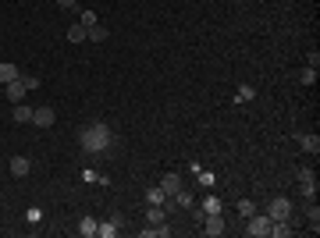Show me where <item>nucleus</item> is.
I'll return each instance as SVG.
<instances>
[{"mask_svg":"<svg viewBox=\"0 0 320 238\" xmlns=\"http://www.w3.org/2000/svg\"><path fill=\"white\" fill-rule=\"evenodd\" d=\"M299 192H303V196H317V178H310V181H299Z\"/></svg>","mask_w":320,"mask_h":238,"instance_id":"20","label":"nucleus"},{"mask_svg":"<svg viewBox=\"0 0 320 238\" xmlns=\"http://www.w3.org/2000/svg\"><path fill=\"white\" fill-rule=\"evenodd\" d=\"M239 213H242V217H253V213H256L253 199H239Z\"/></svg>","mask_w":320,"mask_h":238,"instance_id":"21","label":"nucleus"},{"mask_svg":"<svg viewBox=\"0 0 320 238\" xmlns=\"http://www.w3.org/2000/svg\"><path fill=\"white\" fill-rule=\"evenodd\" d=\"M146 203H150V206H164V203H167V196H164V188H150V192H146Z\"/></svg>","mask_w":320,"mask_h":238,"instance_id":"11","label":"nucleus"},{"mask_svg":"<svg viewBox=\"0 0 320 238\" xmlns=\"http://www.w3.org/2000/svg\"><path fill=\"white\" fill-rule=\"evenodd\" d=\"M160 188H164V196H167V199H174V192L181 188V178H178L174 171H167V174L160 178Z\"/></svg>","mask_w":320,"mask_h":238,"instance_id":"4","label":"nucleus"},{"mask_svg":"<svg viewBox=\"0 0 320 238\" xmlns=\"http://www.w3.org/2000/svg\"><path fill=\"white\" fill-rule=\"evenodd\" d=\"M79 235H96V221L93 217H82L79 221Z\"/></svg>","mask_w":320,"mask_h":238,"instance_id":"18","label":"nucleus"},{"mask_svg":"<svg viewBox=\"0 0 320 238\" xmlns=\"http://www.w3.org/2000/svg\"><path fill=\"white\" fill-rule=\"evenodd\" d=\"M203 213H221V199L217 196H207L203 199Z\"/></svg>","mask_w":320,"mask_h":238,"instance_id":"17","label":"nucleus"},{"mask_svg":"<svg viewBox=\"0 0 320 238\" xmlns=\"http://www.w3.org/2000/svg\"><path fill=\"white\" fill-rule=\"evenodd\" d=\"M299 146H303L306 153H317V150H320V139H317V135H299Z\"/></svg>","mask_w":320,"mask_h":238,"instance_id":"14","label":"nucleus"},{"mask_svg":"<svg viewBox=\"0 0 320 238\" xmlns=\"http://www.w3.org/2000/svg\"><path fill=\"white\" fill-rule=\"evenodd\" d=\"M96 235H103V238L118 235V224H114V221H107V224H96Z\"/></svg>","mask_w":320,"mask_h":238,"instance_id":"19","label":"nucleus"},{"mask_svg":"<svg viewBox=\"0 0 320 238\" xmlns=\"http://www.w3.org/2000/svg\"><path fill=\"white\" fill-rule=\"evenodd\" d=\"M11 174L14 178H25L29 174V157H11Z\"/></svg>","mask_w":320,"mask_h":238,"instance_id":"8","label":"nucleus"},{"mask_svg":"<svg viewBox=\"0 0 320 238\" xmlns=\"http://www.w3.org/2000/svg\"><path fill=\"white\" fill-rule=\"evenodd\" d=\"M57 4H61V7H75V0H57Z\"/></svg>","mask_w":320,"mask_h":238,"instance_id":"25","label":"nucleus"},{"mask_svg":"<svg viewBox=\"0 0 320 238\" xmlns=\"http://www.w3.org/2000/svg\"><path fill=\"white\" fill-rule=\"evenodd\" d=\"M82 25H85V29L96 25V14H93V11H82Z\"/></svg>","mask_w":320,"mask_h":238,"instance_id":"24","label":"nucleus"},{"mask_svg":"<svg viewBox=\"0 0 320 238\" xmlns=\"http://www.w3.org/2000/svg\"><path fill=\"white\" fill-rule=\"evenodd\" d=\"M288 213H292V203H288L285 196L270 199V210H267V217H270V221H288Z\"/></svg>","mask_w":320,"mask_h":238,"instance_id":"3","label":"nucleus"},{"mask_svg":"<svg viewBox=\"0 0 320 238\" xmlns=\"http://www.w3.org/2000/svg\"><path fill=\"white\" fill-rule=\"evenodd\" d=\"M174 199H178V206H189V210H192V203H196V196H192V192H189L185 185H181V188L174 192Z\"/></svg>","mask_w":320,"mask_h":238,"instance_id":"13","label":"nucleus"},{"mask_svg":"<svg viewBox=\"0 0 320 238\" xmlns=\"http://www.w3.org/2000/svg\"><path fill=\"white\" fill-rule=\"evenodd\" d=\"M85 39H93V43H103V39H107V29L96 21V25H89V29H85Z\"/></svg>","mask_w":320,"mask_h":238,"instance_id":"10","label":"nucleus"},{"mask_svg":"<svg viewBox=\"0 0 320 238\" xmlns=\"http://www.w3.org/2000/svg\"><path fill=\"white\" fill-rule=\"evenodd\" d=\"M245 235L249 238H263V235H270V217L263 213H253V217H245Z\"/></svg>","mask_w":320,"mask_h":238,"instance_id":"2","label":"nucleus"},{"mask_svg":"<svg viewBox=\"0 0 320 238\" xmlns=\"http://www.w3.org/2000/svg\"><path fill=\"white\" fill-rule=\"evenodd\" d=\"M110 142H114V135H110V128H107L103 121H93V125L82 128V146H85V153H107Z\"/></svg>","mask_w":320,"mask_h":238,"instance_id":"1","label":"nucleus"},{"mask_svg":"<svg viewBox=\"0 0 320 238\" xmlns=\"http://www.w3.org/2000/svg\"><path fill=\"white\" fill-rule=\"evenodd\" d=\"M68 39H72V43H85V25H72V29H68Z\"/></svg>","mask_w":320,"mask_h":238,"instance_id":"16","label":"nucleus"},{"mask_svg":"<svg viewBox=\"0 0 320 238\" xmlns=\"http://www.w3.org/2000/svg\"><path fill=\"white\" fill-rule=\"evenodd\" d=\"M203 224H207V235H224V217H221V213H207V217H203Z\"/></svg>","mask_w":320,"mask_h":238,"instance_id":"6","label":"nucleus"},{"mask_svg":"<svg viewBox=\"0 0 320 238\" xmlns=\"http://www.w3.org/2000/svg\"><path fill=\"white\" fill-rule=\"evenodd\" d=\"M143 235H146V238H171V228H167V224H157V228H143Z\"/></svg>","mask_w":320,"mask_h":238,"instance_id":"15","label":"nucleus"},{"mask_svg":"<svg viewBox=\"0 0 320 238\" xmlns=\"http://www.w3.org/2000/svg\"><path fill=\"white\" fill-rule=\"evenodd\" d=\"M150 224H164V210L160 206H150Z\"/></svg>","mask_w":320,"mask_h":238,"instance_id":"23","label":"nucleus"},{"mask_svg":"<svg viewBox=\"0 0 320 238\" xmlns=\"http://www.w3.org/2000/svg\"><path fill=\"white\" fill-rule=\"evenodd\" d=\"M11 117H14L18 125H25V121H32V110H29L25 103H14V114H11Z\"/></svg>","mask_w":320,"mask_h":238,"instance_id":"12","label":"nucleus"},{"mask_svg":"<svg viewBox=\"0 0 320 238\" xmlns=\"http://www.w3.org/2000/svg\"><path fill=\"white\" fill-rule=\"evenodd\" d=\"M18 75H21V72H18L11 61H4V64H0V82H4V85H7V82H14Z\"/></svg>","mask_w":320,"mask_h":238,"instance_id":"9","label":"nucleus"},{"mask_svg":"<svg viewBox=\"0 0 320 238\" xmlns=\"http://www.w3.org/2000/svg\"><path fill=\"white\" fill-rule=\"evenodd\" d=\"M54 117H57V114H54L50 107H36V110H32V125H39V128H50Z\"/></svg>","mask_w":320,"mask_h":238,"instance_id":"5","label":"nucleus"},{"mask_svg":"<svg viewBox=\"0 0 320 238\" xmlns=\"http://www.w3.org/2000/svg\"><path fill=\"white\" fill-rule=\"evenodd\" d=\"M299 82H303V85H313V82H317V68H306V72L299 75Z\"/></svg>","mask_w":320,"mask_h":238,"instance_id":"22","label":"nucleus"},{"mask_svg":"<svg viewBox=\"0 0 320 238\" xmlns=\"http://www.w3.org/2000/svg\"><path fill=\"white\" fill-rule=\"evenodd\" d=\"M25 89H29V85H25V79H21V75H18L14 82H7V100H11V103H21Z\"/></svg>","mask_w":320,"mask_h":238,"instance_id":"7","label":"nucleus"}]
</instances>
